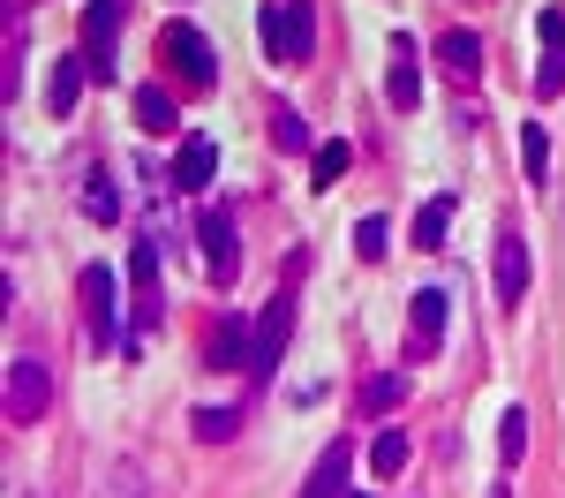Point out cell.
<instances>
[{
	"instance_id": "1",
	"label": "cell",
	"mask_w": 565,
	"mask_h": 498,
	"mask_svg": "<svg viewBox=\"0 0 565 498\" xmlns=\"http://www.w3.org/2000/svg\"><path fill=\"white\" fill-rule=\"evenodd\" d=\"M257 39H264L271 61H309V53H317V15H309V0H264Z\"/></svg>"
},
{
	"instance_id": "2",
	"label": "cell",
	"mask_w": 565,
	"mask_h": 498,
	"mask_svg": "<svg viewBox=\"0 0 565 498\" xmlns=\"http://www.w3.org/2000/svg\"><path fill=\"white\" fill-rule=\"evenodd\" d=\"M84 317H90V348H106V356H129V325H121V279L106 265H84Z\"/></svg>"
},
{
	"instance_id": "3",
	"label": "cell",
	"mask_w": 565,
	"mask_h": 498,
	"mask_svg": "<svg viewBox=\"0 0 565 498\" xmlns=\"http://www.w3.org/2000/svg\"><path fill=\"white\" fill-rule=\"evenodd\" d=\"M53 407V370L45 356H15L8 362V423H39Z\"/></svg>"
},
{
	"instance_id": "4",
	"label": "cell",
	"mask_w": 565,
	"mask_h": 498,
	"mask_svg": "<svg viewBox=\"0 0 565 498\" xmlns=\"http://www.w3.org/2000/svg\"><path fill=\"white\" fill-rule=\"evenodd\" d=\"M121 15H129V0H84V61H90V76H114Z\"/></svg>"
},
{
	"instance_id": "5",
	"label": "cell",
	"mask_w": 565,
	"mask_h": 498,
	"mask_svg": "<svg viewBox=\"0 0 565 498\" xmlns=\"http://www.w3.org/2000/svg\"><path fill=\"white\" fill-rule=\"evenodd\" d=\"M287 340H295V287H279L257 317V362H249V378H271L279 356H287Z\"/></svg>"
},
{
	"instance_id": "6",
	"label": "cell",
	"mask_w": 565,
	"mask_h": 498,
	"mask_svg": "<svg viewBox=\"0 0 565 498\" xmlns=\"http://www.w3.org/2000/svg\"><path fill=\"white\" fill-rule=\"evenodd\" d=\"M445 310H452V303H445L437 287H423V295L407 303V362H430L437 348H445Z\"/></svg>"
},
{
	"instance_id": "7",
	"label": "cell",
	"mask_w": 565,
	"mask_h": 498,
	"mask_svg": "<svg viewBox=\"0 0 565 498\" xmlns=\"http://www.w3.org/2000/svg\"><path fill=\"white\" fill-rule=\"evenodd\" d=\"M196 242H204V272H212L218 287H234V272H242V234L226 212H204L196 220Z\"/></svg>"
},
{
	"instance_id": "8",
	"label": "cell",
	"mask_w": 565,
	"mask_h": 498,
	"mask_svg": "<svg viewBox=\"0 0 565 498\" xmlns=\"http://www.w3.org/2000/svg\"><path fill=\"white\" fill-rule=\"evenodd\" d=\"M167 61H174L181 76H189V84H212L218 76V53H212V39H204V31H196V23H167Z\"/></svg>"
},
{
	"instance_id": "9",
	"label": "cell",
	"mask_w": 565,
	"mask_h": 498,
	"mask_svg": "<svg viewBox=\"0 0 565 498\" xmlns=\"http://www.w3.org/2000/svg\"><path fill=\"white\" fill-rule=\"evenodd\" d=\"M385 98L399 106V114L423 106V45L407 39V31H392V84H385Z\"/></svg>"
},
{
	"instance_id": "10",
	"label": "cell",
	"mask_w": 565,
	"mask_h": 498,
	"mask_svg": "<svg viewBox=\"0 0 565 498\" xmlns=\"http://www.w3.org/2000/svg\"><path fill=\"white\" fill-rule=\"evenodd\" d=\"M84 84H90V61L84 53H61V61H45V114H76V98H84Z\"/></svg>"
},
{
	"instance_id": "11",
	"label": "cell",
	"mask_w": 565,
	"mask_h": 498,
	"mask_svg": "<svg viewBox=\"0 0 565 498\" xmlns=\"http://www.w3.org/2000/svg\"><path fill=\"white\" fill-rule=\"evenodd\" d=\"M527 242H521V226H505V234H498V303H505V310H521L527 303Z\"/></svg>"
},
{
	"instance_id": "12",
	"label": "cell",
	"mask_w": 565,
	"mask_h": 498,
	"mask_svg": "<svg viewBox=\"0 0 565 498\" xmlns=\"http://www.w3.org/2000/svg\"><path fill=\"white\" fill-rule=\"evenodd\" d=\"M257 362V325L249 317H226L212 332V370H249Z\"/></svg>"
},
{
	"instance_id": "13",
	"label": "cell",
	"mask_w": 565,
	"mask_h": 498,
	"mask_svg": "<svg viewBox=\"0 0 565 498\" xmlns=\"http://www.w3.org/2000/svg\"><path fill=\"white\" fill-rule=\"evenodd\" d=\"M348 468H354V446H348V438H332V446L317 453V468H309L302 498H340V491H348Z\"/></svg>"
},
{
	"instance_id": "14",
	"label": "cell",
	"mask_w": 565,
	"mask_h": 498,
	"mask_svg": "<svg viewBox=\"0 0 565 498\" xmlns=\"http://www.w3.org/2000/svg\"><path fill=\"white\" fill-rule=\"evenodd\" d=\"M212 174H218V144L212 136H189L174 159V189H212Z\"/></svg>"
},
{
	"instance_id": "15",
	"label": "cell",
	"mask_w": 565,
	"mask_h": 498,
	"mask_svg": "<svg viewBox=\"0 0 565 498\" xmlns=\"http://www.w3.org/2000/svg\"><path fill=\"white\" fill-rule=\"evenodd\" d=\"M437 61H445V68L460 76V84H476V76H482V39H476V31H460V23H452V31L437 39Z\"/></svg>"
},
{
	"instance_id": "16",
	"label": "cell",
	"mask_w": 565,
	"mask_h": 498,
	"mask_svg": "<svg viewBox=\"0 0 565 498\" xmlns=\"http://www.w3.org/2000/svg\"><path fill=\"white\" fill-rule=\"evenodd\" d=\"M84 212H90V220H121V174H114L106 159L84 174Z\"/></svg>"
},
{
	"instance_id": "17",
	"label": "cell",
	"mask_w": 565,
	"mask_h": 498,
	"mask_svg": "<svg viewBox=\"0 0 565 498\" xmlns=\"http://www.w3.org/2000/svg\"><path fill=\"white\" fill-rule=\"evenodd\" d=\"M181 121V106L167 98V84H143L136 91V129H151V136H167Z\"/></svg>"
},
{
	"instance_id": "18",
	"label": "cell",
	"mask_w": 565,
	"mask_h": 498,
	"mask_svg": "<svg viewBox=\"0 0 565 498\" xmlns=\"http://www.w3.org/2000/svg\"><path fill=\"white\" fill-rule=\"evenodd\" d=\"M452 212H460V197H452V189L430 197V204L415 212V250H437V242H445V226H452Z\"/></svg>"
},
{
	"instance_id": "19",
	"label": "cell",
	"mask_w": 565,
	"mask_h": 498,
	"mask_svg": "<svg viewBox=\"0 0 565 498\" xmlns=\"http://www.w3.org/2000/svg\"><path fill=\"white\" fill-rule=\"evenodd\" d=\"M521 167H527V189L551 181V129H543V121H527V129H521Z\"/></svg>"
},
{
	"instance_id": "20",
	"label": "cell",
	"mask_w": 565,
	"mask_h": 498,
	"mask_svg": "<svg viewBox=\"0 0 565 498\" xmlns=\"http://www.w3.org/2000/svg\"><path fill=\"white\" fill-rule=\"evenodd\" d=\"M348 136H332V144H317V151H309V189H332V181L348 174Z\"/></svg>"
},
{
	"instance_id": "21",
	"label": "cell",
	"mask_w": 565,
	"mask_h": 498,
	"mask_svg": "<svg viewBox=\"0 0 565 498\" xmlns=\"http://www.w3.org/2000/svg\"><path fill=\"white\" fill-rule=\"evenodd\" d=\"M407 401V370H377V378H362V407L370 415H385V407Z\"/></svg>"
},
{
	"instance_id": "22",
	"label": "cell",
	"mask_w": 565,
	"mask_h": 498,
	"mask_svg": "<svg viewBox=\"0 0 565 498\" xmlns=\"http://www.w3.org/2000/svg\"><path fill=\"white\" fill-rule=\"evenodd\" d=\"M407 453H415V446H407V431H377V446H370V468H377V476L392 484V476L407 468Z\"/></svg>"
},
{
	"instance_id": "23",
	"label": "cell",
	"mask_w": 565,
	"mask_h": 498,
	"mask_svg": "<svg viewBox=\"0 0 565 498\" xmlns=\"http://www.w3.org/2000/svg\"><path fill=\"white\" fill-rule=\"evenodd\" d=\"M521 453H527V407H505V423H498V460L521 468Z\"/></svg>"
},
{
	"instance_id": "24",
	"label": "cell",
	"mask_w": 565,
	"mask_h": 498,
	"mask_svg": "<svg viewBox=\"0 0 565 498\" xmlns=\"http://www.w3.org/2000/svg\"><path fill=\"white\" fill-rule=\"evenodd\" d=\"M234 431H242V407H196V438L204 446H226Z\"/></svg>"
},
{
	"instance_id": "25",
	"label": "cell",
	"mask_w": 565,
	"mask_h": 498,
	"mask_svg": "<svg viewBox=\"0 0 565 498\" xmlns=\"http://www.w3.org/2000/svg\"><path fill=\"white\" fill-rule=\"evenodd\" d=\"M535 98H565V45H543V61H535Z\"/></svg>"
},
{
	"instance_id": "26",
	"label": "cell",
	"mask_w": 565,
	"mask_h": 498,
	"mask_svg": "<svg viewBox=\"0 0 565 498\" xmlns=\"http://www.w3.org/2000/svg\"><path fill=\"white\" fill-rule=\"evenodd\" d=\"M385 242H392V226H385V220H377V212H370V220L354 226V257H362V265H377V257H392Z\"/></svg>"
},
{
	"instance_id": "27",
	"label": "cell",
	"mask_w": 565,
	"mask_h": 498,
	"mask_svg": "<svg viewBox=\"0 0 565 498\" xmlns=\"http://www.w3.org/2000/svg\"><path fill=\"white\" fill-rule=\"evenodd\" d=\"M271 144H279V151H317V144H309V121H302V114H287V106L271 114Z\"/></svg>"
},
{
	"instance_id": "28",
	"label": "cell",
	"mask_w": 565,
	"mask_h": 498,
	"mask_svg": "<svg viewBox=\"0 0 565 498\" xmlns=\"http://www.w3.org/2000/svg\"><path fill=\"white\" fill-rule=\"evenodd\" d=\"M23 8H31V0H8V15H23Z\"/></svg>"
},
{
	"instance_id": "29",
	"label": "cell",
	"mask_w": 565,
	"mask_h": 498,
	"mask_svg": "<svg viewBox=\"0 0 565 498\" xmlns=\"http://www.w3.org/2000/svg\"><path fill=\"white\" fill-rule=\"evenodd\" d=\"M490 498H513V491H505V484H498V491H490Z\"/></svg>"
},
{
	"instance_id": "30",
	"label": "cell",
	"mask_w": 565,
	"mask_h": 498,
	"mask_svg": "<svg viewBox=\"0 0 565 498\" xmlns=\"http://www.w3.org/2000/svg\"><path fill=\"white\" fill-rule=\"evenodd\" d=\"M354 498H370V491H354Z\"/></svg>"
}]
</instances>
